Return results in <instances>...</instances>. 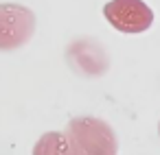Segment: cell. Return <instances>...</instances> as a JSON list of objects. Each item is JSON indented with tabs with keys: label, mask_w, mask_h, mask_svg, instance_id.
Returning a JSON list of instances; mask_svg holds the SVG:
<instances>
[{
	"label": "cell",
	"mask_w": 160,
	"mask_h": 155,
	"mask_svg": "<svg viewBox=\"0 0 160 155\" xmlns=\"http://www.w3.org/2000/svg\"><path fill=\"white\" fill-rule=\"evenodd\" d=\"M35 33V16L31 9L13 2L0 5V50H16Z\"/></svg>",
	"instance_id": "7a4b0ae2"
},
{
	"label": "cell",
	"mask_w": 160,
	"mask_h": 155,
	"mask_svg": "<svg viewBox=\"0 0 160 155\" xmlns=\"http://www.w3.org/2000/svg\"><path fill=\"white\" fill-rule=\"evenodd\" d=\"M66 138L75 155H116L118 142L112 127L94 116H79L68 122Z\"/></svg>",
	"instance_id": "6da1fadb"
},
{
	"label": "cell",
	"mask_w": 160,
	"mask_h": 155,
	"mask_svg": "<svg viewBox=\"0 0 160 155\" xmlns=\"http://www.w3.org/2000/svg\"><path fill=\"white\" fill-rule=\"evenodd\" d=\"M33 155H75V153H72V146H70L66 133L51 131V133H44L35 142Z\"/></svg>",
	"instance_id": "5b68a950"
},
{
	"label": "cell",
	"mask_w": 160,
	"mask_h": 155,
	"mask_svg": "<svg viewBox=\"0 0 160 155\" xmlns=\"http://www.w3.org/2000/svg\"><path fill=\"white\" fill-rule=\"evenodd\" d=\"M105 20L121 33H145L153 24V11L142 0H110L103 7Z\"/></svg>",
	"instance_id": "3957f363"
},
{
	"label": "cell",
	"mask_w": 160,
	"mask_h": 155,
	"mask_svg": "<svg viewBox=\"0 0 160 155\" xmlns=\"http://www.w3.org/2000/svg\"><path fill=\"white\" fill-rule=\"evenodd\" d=\"M66 57H68V63L70 68L81 74V77H101L105 74L108 66H110V59L103 50V46L90 37H81V40H75L68 50H66Z\"/></svg>",
	"instance_id": "277c9868"
}]
</instances>
